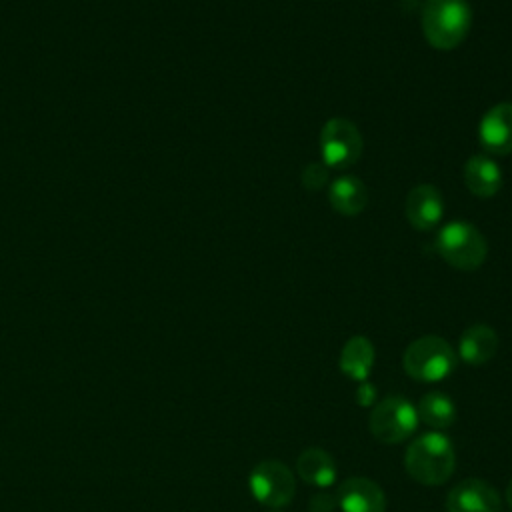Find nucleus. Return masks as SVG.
Instances as JSON below:
<instances>
[{
	"instance_id": "16",
	"label": "nucleus",
	"mask_w": 512,
	"mask_h": 512,
	"mask_svg": "<svg viewBox=\"0 0 512 512\" xmlns=\"http://www.w3.org/2000/svg\"><path fill=\"white\" fill-rule=\"evenodd\" d=\"M374 346L366 336H352L340 350L338 366L354 382H362L370 376L374 366Z\"/></svg>"
},
{
	"instance_id": "6",
	"label": "nucleus",
	"mask_w": 512,
	"mask_h": 512,
	"mask_svg": "<svg viewBox=\"0 0 512 512\" xmlns=\"http://www.w3.org/2000/svg\"><path fill=\"white\" fill-rule=\"evenodd\" d=\"M320 152L326 168L346 170L362 154V134L348 118H330L320 132Z\"/></svg>"
},
{
	"instance_id": "4",
	"label": "nucleus",
	"mask_w": 512,
	"mask_h": 512,
	"mask_svg": "<svg viewBox=\"0 0 512 512\" xmlns=\"http://www.w3.org/2000/svg\"><path fill=\"white\" fill-rule=\"evenodd\" d=\"M402 368L418 382H438L454 372L456 352L440 336H422L410 342L404 350Z\"/></svg>"
},
{
	"instance_id": "3",
	"label": "nucleus",
	"mask_w": 512,
	"mask_h": 512,
	"mask_svg": "<svg viewBox=\"0 0 512 512\" xmlns=\"http://www.w3.org/2000/svg\"><path fill=\"white\" fill-rule=\"evenodd\" d=\"M434 248L444 262L458 270H476L488 254V244L482 232L464 220H454L442 226L436 234Z\"/></svg>"
},
{
	"instance_id": "11",
	"label": "nucleus",
	"mask_w": 512,
	"mask_h": 512,
	"mask_svg": "<svg viewBox=\"0 0 512 512\" xmlns=\"http://www.w3.org/2000/svg\"><path fill=\"white\" fill-rule=\"evenodd\" d=\"M404 214H406V220L416 230L436 228L444 214V200L440 190L432 184L414 186L406 196Z\"/></svg>"
},
{
	"instance_id": "21",
	"label": "nucleus",
	"mask_w": 512,
	"mask_h": 512,
	"mask_svg": "<svg viewBox=\"0 0 512 512\" xmlns=\"http://www.w3.org/2000/svg\"><path fill=\"white\" fill-rule=\"evenodd\" d=\"M506 502H508V506H510V510H512V480H510L508 486H506Z\"/></svg>"
},
{
	"instance_id": "13",
	"label": "nucleus",
	"mask_w": 512,
	"mask_h": 512,
	"mask_svg": "<svg viewBox=\"0 0 512 512\" xmlns=\"http://www.w3.org/2000/svg\"><path fill=\"white\" fill-rule=\"evenodd\" d=\"M466 188L478 198H492L502 188L500 166L488 154H474L464 166Z\"/></svg>"
},
{
	"instance_id": "10",
	"label": "nucleus",
	"mask_w": 512,
	"mask_h": 512,
	"mask_svg": "<svg viewBox=\"0 0 512 512\" xmlns=\"http://www.w3.org/2000/svg\"><path fill=\"white\" fill-rule=\"evenodd\" d=\"M480 144L490 154H512V102L494 104L480 120Z\"/></svg>"
},
{
	"instance_id": "7",
	"label": "nucleus",
	"mask_w": 512,
	"mask_h": 512,
	"mask_svg": "<svg viewBox=\"0 0 512 512\" xmlns=\"http://www.w3.org/2000/svg\"><path fill=\"white\" fill-rule=\"evenodd\" d=\"M248 486L252 496L268 508H282L290 504L296 492L294 474L278 460H264L256 464L248 476Z\"/></svg>"
},
{
	"instance_id": "18",
	"label": "nucleus",
	"mask_w": 512,
	"mask_h": 512,
	"mask_svg": "<svg viewBox=\"0 0 512 512\" xmlns=\"http://www.w3.org/2000/svg\"><path fill=\"white\" fill-rule=\"evenodd\" d=\"M328 182V168L324 162H314L308 164L302 172V184L308 190H318Z\"/></svg>"
},
{
	"instance_id": "15",
	"label": "nucleus",
	"mask_w": 512,
	"mask_h": 512,
	"mask_svg": "<svg viewBox=\"0 0 512 512\" xmlns=\"http://www.w3.org/2000/svg\"><path fill=\"white\" fill-rule=\"evenodd\" d=\"M328 202L342 216H356L368 204V190L356 176H340L328 186Z\"/></svg>"
},
{
	"instance_id": "20",
	"label": "nucleus",
	"mask_w": 512,
	"mask_h": 512,
	"mask_svg": "<svg viewBox=\"0 0 512 512\" xmlns=\"http://www.w3.org/2000/svg\"><path fill=\"white\" fill-rule=\"evenodd\" d=\"M376 396H378V390L374 388V384H370L368 380L358 382L356 392H354V398H356L358 406H374L376 404Z\"/></svg>"
},
{
	"instance_id": "19",
	"label": "nucleus",
	"mask_w": 512,
	"mask_h": 512,
	"mask_svg": "<svg viewBox=\"0 0 512 512\" xmlns=\"http://www.w3.org/2000/svg\"><path fill=\"white\" fill-rule=\"evenodd\" d=\"M336 508H338L336 494L318 492V494L310 496V500H308V510L310 512H334Z\"/></svg>"
},
{
	"instance_id": "12",
	"label": "nucleus",
	"mask_w": 512,
	"mask_h": 512,
	"mask_svg": "<svg viewBox=\"0 0 512 512\" xmlns=\"http://www.w3.org/2000/svg\"><path fill=\"white\" fill-rule=\"evenodd\" d=\"M498 350V334L488 324H472L458 342V356L470 366H482L494 358Z\"/></svg>"
},
{
	"instance_id": "9",
	"label": "nucleus",
	"mask_w": 512,
	"mask_h": 512,
	"mask_svg": "<svg viewBox=\"0 0 512 512\" xmlns=\"http://www.w3.org/2000/svg\"><path fill=\"white\" fill-rule=\"evenodd\" d=\"M342 512H386L384 490L366 476L346 478L336 492Z\"/></svg>"
},
{
	"instance_id": "14",
	"label": "nucleus",
	"mask_w": 512,
	"mask_h": 512,
	"mask_svg": "<svg viewBox=\"0 0 512 512\" xmlns=\"http://www.w3.org/2000/svg\"><path fill=\"white\" fill-rule=\"evenodd\" d=\"M296 472L300 480L316 488H328L336 480V462L326 450L312 446L304 448L296 460Z\"/></svg>"
},
{
	"instance_id": "2",
	"label": "nucleus",
	"mask_w": 512,
	"mask_h": 512,
	"mask_svg": "<svg viewBox=\"0 0 512 512\" xmlns=\"http://www.w3.org/2000/svg\"><path fill=\"white\" fill-rule=\"evenodd\" d=\"M472 10L466 0H426L422 8V32L430 46L452 50L468 36Z\"/></svg>"
},
{
	"instance_id": "17",
	"label": "nucleus",
	"mask_w": 512,
	"mask_h": 512,
	"mask_svg": "<svg viewBox=\"0 0 512 512\" xmlns=\"http://www.w3.org/2000/svg\"><path fill=\"white\" fill-rule=\"evenodd\" d=\"M416 412H418V420L428 424L432 430H444L452 426L456 420V404L448 394L438 390L426 392L420 398Z\"/></svg>"
},
{
	"instance_id": "1",
	"label": "nucleus",
	"mask_w": 512,
	"mask_h": 512,
	"mask_svg": "<svg viewBox=\"0 0 512 512\" xmlns=\"http://www.w3.org/2000/svg\"><path fill=\"white\" fill-rule=\"evenodd\" d=\"M404 468L414 482L440 486L450 480L456 468L454 446L440 430L424 432L408 444L404 452Z\"/></svg>"
},
{
	"instance_id": "22",
	"label": "nucleus",
	"mask_w": 512,
	"mask_h": 512,
	"mask_svg": "<svg viewBox=\"0 0 512 512\" xmlns=\"http://www.w3.org/2000/svg\"><path fill=\"white\" fill-rule=\"evenodd\" d=\"M272 512H280V510H272Z\"/></svg>"
},
{
	"instance_id": "5",
	"label": "nucleus",
	"mask_w": 512,
	"mask_h": 512,
	"mask_svg": "<svg viewBox=\"0 0 512 512\" xmlns=\"http://www.w3.org/2000/svg\"><path fill=\"white\" fill-rule=\"evenodd\" d=\"M418 412L404 396H386L372 406L368 428L382 444H400L418 428Z\"/></svg>"
},
{
	"instance_id": "8",
	"label": "nucleus",
	"mask_w": 512,
	"mask_h": 512,
	"mask_svg": "<svg viewBox=\"0 0 512 512\" xmlns=\"http://www.w3.org/2000/svg\"><path fill=\"white\" fill-rule=\"evenodd\" d=\"M500 508V492L482 478H466L446 496V512H500Z\"/></svg>"
}]
</instances>
